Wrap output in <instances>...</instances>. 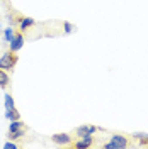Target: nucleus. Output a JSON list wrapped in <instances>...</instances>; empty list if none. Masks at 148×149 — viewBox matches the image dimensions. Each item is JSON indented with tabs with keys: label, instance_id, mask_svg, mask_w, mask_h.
<instances>
[{
	"label": "nucleus",
	"instance_id": "nucleus-8",
	"mask_svg": "<svg viewBox=\"0 0 148 149\" xmlns=\"http://www.w3.org/2000/svg\"><path fill=\"white\" fill-rule=\"evenodd\" d=\"M4 100H5V110H12V109H16V105H14V98L10 97L9 93L4 97Z\"/></svg>",
	"mask_w": 148,
	"mask_h": 149
},
{
	"label": "nucleus",
	"instance_id": "nucleus-7",
	"mask_svg": "<svg viewBox=\"0 0 148 149\" xmlns=\"http://www.w3.org/2000/svg\"><path fill=\"white\" fill-rule=\"evenodd\" d=\"M32 24H34V19H31V17L22 19V20H20V31H26V29L31 27Z\"/></svg>",
	"mask_w": 148,
	"mask_h": 149
},
{
	"label": "nucleus",
	"instance_id": "nucleus-3",
	"mask_svg": "<svg viewBox=\"0 0 148 149\" xmlns=\"http://www.w3.org/2000/svg\"><path fill=\"white\" fill-rule=\"evenodd\" d=\"M22 46H24V37H22V34H14V37L10 39V51L12 53H17Z\"/></svg>",
	"mask_w": 148,
	"mask_h": 149
},
{
	"label": "nucleus",
	"instance_id": "nucleus-6",
	"mask_svg": "<svg viewBox=\"0 0 148 149\" xmlns=\"http://www.w3.org/2000/svg\"><path fill=\"white\" fill-rule=\"evenodd\" d=\"M5 117H7L9 120H19V119H20V115H19V112L16 110V109L7 110V112H5Z\"/></svg>",
	"mask_w": 148,
	"mask_h": 149
},
{
	"label": "nucleus",
	"instance_id": "nucleus-4",
	"mask_svg": "<svg viewBox=\"0 0 148 149\" xmlns=\"http://www.w3.org/2000/svg\"><path fill=\"white\" fill-rule=\"evenodd\" d=\"M95 130H97V129H95L94 125H90V127H89V125H82V127H78V129H77V134L82 137V136H87V134H94Z\"/></svg>",
	"mask_w": 148,
	"mask_h": 149
},
{
	"label": "nucleus",
	"instance_id": "nucleus-12",
	"mask_svg": "<svg viewBox=\"0 0 148 149\" xmlns=\"http://www.w3.org/2000/svg\"><path fill=\"white\" fill-rule=\"evenodd\" d=\"M4 37H5V41H9V42H10V39L14 37V29L7 27V29H5V32H4Z\"/></svg>",
	"mask_w": 148,
	"mask_h": 149
},
{
	"label": "nucleus",
	"instance_id": "nucleus-14",
	"mask_svg": "<svg viewBox=\"0 0 148 149\" xmlns=\"http://www.w3.org/2000/svg\"><path fill=\"white\" fill-rule=\"evenodd\" d=\"M4 148L5 149H17V144H16V142H5Z\"/></svg>",
	"mask_w": 148,
	"mask_h": 149
},
{
	"label": "nucleus",
	"instance_id": "nucleus-10",
	"mask_svg": "<svg viewBox=\"0 0 148 149\" xmlns=\"http://www.w3.org/2000/svg\"><path fill=\"white\" fill-rule=\"evenodd\" d=\"M7 83H9V76L4 70H0V88H5Z\"/></svg>",
	"mask_w": 148,
	"mask_h": 149
},
{
	"label": "nucleus",
	"instance_id": "nucleus-9",
	"mask_svg": "<svg viewBox=\"0 0 148 149\" xmlns=\"http://www.w3.org/2000/svg\"><path fill=\"white\" fill-rule=\"evenodd\" d=\"M26 134V130L24 129H17V130H9V137L10 139H19V137H22Z\"/></svg>",
	"mask_w": 148,
	"mask_h": 149
},
{
	"label": "nucleus",
	"instance_id": "nucleus-5",
	"mask_svg": "<svg viewBox=\"0 0 148 149\" xmlns=\"http://www.w3.org/2000/svg\"><path fill=\"white\" fill-rule=\"evenodd\" d=\"M53 141H55L56 144H68L70 142V136L68 134H55Z\"/></svg>",
	"mask_w": 148,
	"mask_h": 149
},
{
	"label": "nucleus",
	"instance_id": "nucleus-11",
	"mask_svg": "<svg viewBox=\"0 0 148 149\" xmlns=\"http://www.w3.org/2000/svg\"><path fill=\"white\" fill-rule=\"evenodd\" d=\"M92 144V141H85V139H80L77 144H75V148L77 149H85V148H89Z\"/></svg>",
	"mask_w": 148,
	"mask_h": 149
},
{
	"label": "nucleus",
	"instance_id": "nucleus-13",
	"mask_svg": "<svg viewBox=\"0 0 148 149\" xmlns=\"http://www.w3.org/2000/svg\"><path fill=\"white\" fill-rule=\"evenodd\" d=\"M135 137L141 142H147L148 141V134H143V132H135Z\"/></svg>",
	"mask_w": 148,
	"mask_h": 149
},
{
	"label": "nucleus",
	"instance_id": "nucleus-2",
	"mask_svg": "<svg viewBox=\"0 0 148 149\" xmlns=\"http://www.w3.org/2000/svg\"><path fill=\"white\" fill-rule=\"evenodd\" d=\"M128 146V141L126 137H123V136H112L111 137V142H107V144H104V148L106 149H123Z\"/></svg>",
	"mask_w": 148,
	"mask_h": 149
},
{
	"label": "nucleus",
	"instance_id": "nucleus-1",
	"mask_svg": "<svg viewBox=\"0 0 148 149\" xmlns=\"http://www.w3.org/2000/svg\"><path fill=\"white\" fill-rule=\"evenodd\" d=\"M16 63H17V56L12 51H9V53L2 54V58H0V70H12L16 66Z\"/></svg>",
	"mask_w": 148,
	"mask_h": 149
},
{
	"label": "nucleus",
	"instance_id": "nucleus-15",
	"mask_svg": "<svg viewBox=\"0 0 148 149\" xmlns=\"http://www.w3.org/2000/svg\"><path fill=\"white\" fill-rule=\"evenodd\" d=\"M63 27H65V32H72V31H73V26H72L70 22H65Z\"/></svg>",
	"mask_w": 148,
	"mask_h": 149
}]
</instances>
